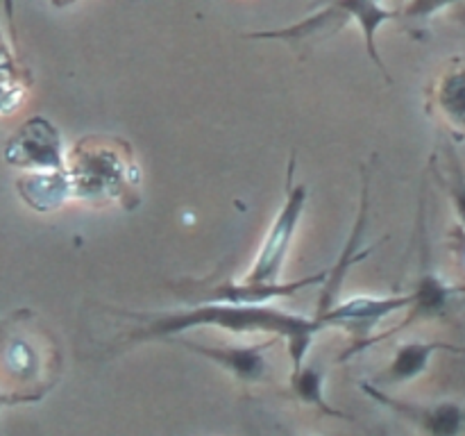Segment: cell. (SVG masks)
I'll return each mask as SVG.
<instances>
[{"label":"cell","instance_id":"cell-12","mask_svg":"<svg viewBox=\"0 0 465 436\" xmlns=\"http://www.w3.org/2000/svg\"><path fill=\"white\" fill-rule=\"evenodd\" d=\"M289 382L291 393H293L300 402L321 409L325 416L345 418V413L341 411V409L330 407V402L325 400V391H322V384H325V371H322L316 362H307V359H304V363L298 371H291Z\"/></svg>","mask_w":465,"mask_h":436},{"label":"cell","instance_id":"cell-1","mask_svg":"<svg viewBox=\"0 0 465 436\" xmlns=\"http://www.w3.org/2000/svg\"><path fill=\"white\" fill-rule=\"evenodd\" d=\"M123 316L141 321L127 336H123L118 343L130 345L141 341H166L171 336L182 334L193 327H218L232 334H263L280 336L289 345L291 371H298L307 359L309 348L313 343V336L322 330L321 322L313 316H300V313L282 312L271 307V302H216V300H203L182 312L143 313L123 312Z\"/></svg>","mask_w":465,"mask_h":436},{"label":"cell","instance_id":"cell-11","mask_svg":"<svg viewBox=\"0 0 465 436\" xmlns=\"http://www.w3.org/2000/svg\"><path fill=\"white\" fill-rule=\"evenodd\" d=\"M434 103L450 127L465 132V64H454L439 77Z\"/></svg>","mask_w":465,"mask_h":436},{"label":"cell","instance_id":"cell-8","mask_svg":"<svg viewBox=\"0 0 465 436\" xmlns=\"http://www.w3.org/2000/svg\"><path fill=\"white\" fill-rule=\"evenodd\" d=\"M363 391L377 400L380 404L389 407L391 411L402 416L404 421L413 422L418 430L427 431L434 436H454L465 431V407L459 402H439V404H413L402 402L386 393V389H380L375 384H363Z\"/></svg>","mask_w":465,"mask_h":436},{"label":"cell","instance_id":"cell-10","mask_svg":"<svg viewBox=\"0 0 465 436\" xmlns=\"http://www.w3.org/2000/svg\"><path fill=\"white\" fill-rule=\"evenodd\" d=\"M16 189L21 198L39 212L54 209L68 193H73L66 171H32L16 182Z\"/></svg>","mask_w":465,"mask_h":436},{"label":"cell","instance_id":"cell-17","mask_svg":"<svg viewBox=\"0 0 465 436\" xmlns=\"http://www.w3.org/2000/svg\"><path fill=\"white\" fill-rule=\"evenodd\" d=\"M14 404H25V402H23L21 398H16V395L0 391V407H14Z\"/></svg>","mask_w":465,"mask_h":436},{"label":"cell","instance_id":"cell-5","mask_svg":"<svg viewBox=\"0 0 465 436\" xmlns=\"http://www.w3.org/2000/svg\"><path fill=\"white\" fill-rule=\"evenodd\" d=\"M411 304V293H391V295H361V298H350L345 302L330 307L321 316H313L321 322L322 330L327 327H345L357 336L354 345L341 354V359H348L361 350V345L371 339V332L380 325L384 318L395 312H407Z\"/></svg>","mask_w":465,"mask_h":436},{"label":"cell","instance_id":"cell-3","mask_svg":"<svg viewBox=\"0 0 465 436\" xmlns=\"http://www.w3.org/2000/svg\"><path fill=\"white\" fill-rule=\"evenodd\" d=\"M307 184H300V182L289 184L284 203H282L280 212H277L275 221H272V227L268 230L266 239H263L262 248H259L257 259H254L250 271L243 275V282L254 286H268L282 282L280 275L284 271L286 257H289L300 218H302L304 209H307Z\"/></svg>","mask_w":465,"mask_h":436},{"label":"cell","instance_id":"cell-6","mask_svg":"<svg viewBox=\"0 0 465 436\" xmlns=\"http://www.w3.org/2000/svg\"><path fill=\"white\" fill-rule=\"evenodd\" d=\"M3 157L9 166L27 171H66L59 132L41 116L25 121L9 136Z\"/></svg>","mask_w":465,"mask_h":436},{"label":"cell","instance_id":"cell-9","mask_svg":"<svg viewBox=\"0 0 465 436\" xmlns=\"http://www.w3.org/2000/svg\"><path fill=\"white\" fill-rule=\"evenodd\" d=\"M448 350V352H465L461 345L443 343V341H407L393 352L391 362L386 363L384 371L375 377L372 384L386 389V386H400L407 382L418 380L422 372L430 368V362L436 352Z\"/></svg>","mask_w":465,"mask_h":436},{"label":"cell","instance_id":"cell-18","mask_svg":"<svg viewBox=\"0 0 465 436\" xmlns=\"http://www.w3.org/2000/svg\"><path fill=\"white\" fill-rule=\"evenodd\" d=\"M50 3H54V5H59V7H62V5H68V3H73V0H50Z\"/></svg>","mask_w":465,"mask_h":436},{"label":"cell","instance_id":"cell-4","mask_svg":"<svg viewBox=\"0 0 465 436\" xmlns=\"http://www.w3.org/2000/svg\"><path fill=\"white\" fill-rule=\"evenodd\" d=\"M418 225H420L422 241V268L420 275H418V282L413 284V289L409 291V293H411V304L407 307V316H404L398 325L391 327V330L381 332V334H372L371 339L361 345V350L400 334V332H404L409 325H413V322L425 321V318L443 316L450 309V304H452L454 295L461 291V286L450 284V282H445L439 272L430 268V239H427L425 225V203H420V221H418Z\"/></svg>","mask_w":465,"mask_h":436},{"label":"cell","instance_id":"cell-13","mask_svg":"<svg viewBox=\"0 0 465 436\" xmlns=\"http://www.w3.org/2000/svg\"><path fill=\"white\" fill-rule=\"evenodd\" d=\"M434 173L452 200L459 225L465 230V168L452 144H445V168L440 171L439 166H434Z\"/></svg>","mask_w":465,"mask_h":436},{"label":"cell","instance_id":"cell-14","mask_svg":"<svg viewBox=\"0 0 465 436\" xmlns=\"http://www.w3.org/2000/svg\"><path fill=\"white\" fill-rule=\"evenodd\" d=\"M23 98V84L18 82L16 64H14L9 45L0 32V114L14 112Z\"/></svg>","mask_w":465,"mask_h":436},{"label":"cell","instance_id":"cell-7","mask_svg":"<svg viewBox=\"0 0 465 436\" xmlns=\"http://www.w3.org/2000/svg\"><path fill=\"white\" fill-rule=\"evenodd\" d=\"M277 339H280V336H272V339L268 336L266 341L254 345H209L193 339H186V336L182 334H175L166 341L171 345H180V348L189 350V352L216 363L218 368H223V371H227L230 375H234L236 380L245 382V384H252V382L263 380V375H266V352L275 345Z\"/></svg>","mask_w":465,"mask_h":436},{"label":"cell","instance_id":"cell-15","mask_svg":"<svg viewBox=\"0 0 465 436\" xmlns=\"http://www.w3.org/2000/svg\"><path fill=\"white\" fill-rule=\"evenodd\" d=\"M459 3H465V0H407L404 7L400 9V16H404L407 21H427L434 14Z\"/></svg>","mask_w":465,"mask_h":436},{"label":"cell","instance_id":"cell-2","mask_svg":"<svg viewBox=\"0 0 465 436\" xmlns=\"http://www.w3.org/2000/svg\"><path fill=\"white\" fill-rule=\"evenodd\" d=\"M59 350L30 309H18L0 322V391L39 402L54 386Z\"/></svg>","mask_w":465,"mask_h":436},{"label":"cell","instance_id":"cell-16","mask_svg":"<svg viewBox=\"0 0 465 436\" xmlns=\"http://www.w3.org/2000/svg\"><path fill=\"white\" fill-rule=\"evenodd\" d=\"M452 241H454V250H457V254H459V259H461V263L465 266V230L461 225H459L457 223V227H454V232H452Z\"/></svg>","mask_w":465,"mask_h":436}]
</instances>
